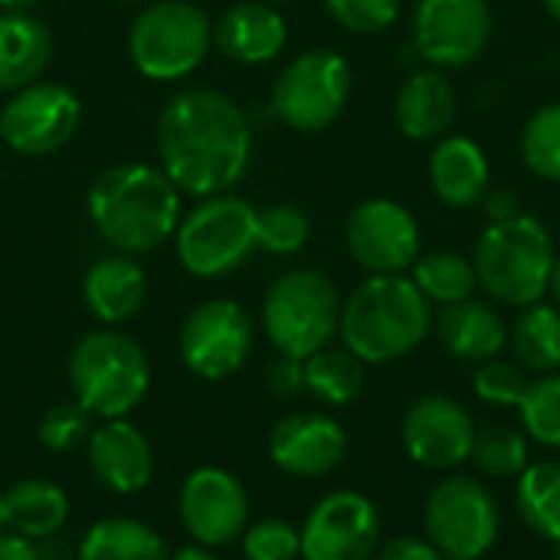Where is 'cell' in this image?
Wrapping results in <instances>:
<instances>
[{"instance_id": "cell-11", "label": "cell", "mask_w": 560, "mask_h": 560, "mask_svg": "<svg viewBox=\"0 0 560 560\" xmlns=\"http://www.w3.org/2000/svg\"><path fill=\"white\" fill-rule=\"evenodd\" d=\"M256 341V325L249 312L233 299H210L197 305L177 338L184 368L200 381L233 377Z\"/></svg>"}, {"instance_id": "cell-4", "label": "cell", "mask_w": 560, "mask_h": 560, "mask_svg": "<svg viewBox=\"0 0 560 560\" xmlns=\"http://www.w3.org/2000/svg\"><path fill=\"white\" fill-rule=\"evenodd\" d=\"M469 259L476 266L479 289H486L489 299L512 308H528L548 295L558 249L545 223L518 213L512 220L489 223Z\"/></svg>"}, {"instance_id": "cell-30", "label": "cell", "mask_w": 560, "mask_h": 560, "mask_svg": "<svg viewBox=\"0 0 560 560\" xmlns=\"http://www.w3.org/2000/svg\"><path fill=\"white\" fill-rule=\"evenodd\" d=\"M305 390L328 404V407H348L364 390V361L354 358L348 348H322L312 358L302 361Z\"/></svg>"}, {"instance_id": "cell-45", "label": "cell", "mask_w": 560, "mask_h": 560, "mask_svg": "<svg viewBox=\"0 0 560 560\" xmlns=\"http://www.w3.org/2000/svg\"><path fill=\"white\" fill-rule=\"evenodd\" d=\"M39 0H0V10L3 13H30Z\"/></svg>"}, {"instance_id": "cell-36", "label": "cell", "mask_w": 560, "mask_h": 560, "mask_svg": "<svg viewBox=\"0 0 560 560\" xmlns=\"http://www.w3.org/2000/svg\"><path fill=\"white\" fill-rule=\"evenodd\" d=\"M528 374L518 361H482L476 364V377H472V390L482 404L492 407H518L525 390H528Z\"/></svg>"}, {"instance_id": "cell-27", "label": "cell", "mask_w": 560, "mask_h": 560, "mask_svg": "<svg viewBox=\"0 0 560 560\" xmlns=\"http://www.w3.org/2000/svg\"><path fill=\"white\" fill-rule=\"evenodd\" d=\"M79 560H167V548L138 518H102L82 535Z\"/></svg>"}, {"instance_id": "cell-22", "label": "cell", "mask_w": 560, "mask_h": 560, "mask_svg": "<svg viewBox=\"0 0 560 560\" xmlns=\"http://www.w3.org/2000/svg\"><path fill=\"white\" fill-rule=\"evenodd\" d=\"M430 187L453 210L479 207L492 187L486 151L466 135H443L430 154Z\"/></svg>"}, {"instance_id": "cell-48", "label": "cell", "mask_w": 560, "mask_h": 560, "mask_svg": "<svg viewBox=\"0 0 560 560\" xmlns=\"http://www.w3.org/2000/svg\"><path fill=\"white\" fill-rule=\"evenodd\" d=\"M0 532H3V492H0Z\"/></svg>"}, {"instance_id": "cell-12", "label": "cell", "mask_w": 560, "mask_h": 560, "mask_svg": "<svg viewBox=\"0 0 560 560\" xmlns=\"http://www.w3.org/2000/svg\"><path fill=\"white\" fill-rule=\"evenodd\" d=\"M82 105L75 92L62 82L36 79L10 92L0 108V138L10 151L26 158H43L59 151L79 128Z\"/></svg>"}, {"instance_id": "cell-44", "label": "cell", "mask_w": 560, "mask_h": 560, "mask_svg": "<svg viewBox=\"0 0 560 560\" xmlns=\"http://www.w3.org/2000/svg\"><path fill=\"white\" fill-rule=\"evenodd\" d=\"M167 560H220L210 548H203V545H187V548H177V551H171Z\"/></svg>"}, {"instance_id": "cell-39", "label": "cell", "mask_w": 560, "mask_h": 560, "mask_svg": "<svg viewBox=\"0 0 560 560\" xmlns=\"http://www.w3.org/2000/svg\"><path fill=\"white\" fill-rule=\"evenodd\" d=\"M328 16L348 33H384L400 20V0H325Z\"/></svg>"}, {"instance_id": "cell-17", "label": "cell", "mask_w": 560, "mask_h": 560, "mask_svg": "<svg viewBox=\"0 0 560 560\" xmlns=\"http://www.w3.org/2000/svg\"><path fill=\"white\" fill-rule=\"evenodd\" d=\"M404 450L423 469H456L469 459L476 427L466 407L443 394H427L413 400L404 413Z\"/></svg>"}, {"instance_id": "cell-49", "label": "cell", "mask_w": 560, "mask_h": 560, "mask_svg": "<svg viewBox=\"0 0 560 560\" xmlns=\"http://www.w3.org/2000/svg\"><path fill=\"white\" fill-rule=\"evenodd\" d=\"M115 3H141V0H115Z\"/></svg>"}, {"instance_id": "cell-31", "label": "cell", "mask_w": 560, "mask_h": 560, "mask_svg": "<svg viewBox=\"0 0 560 560\" xmlns=\"http://www.w3.org/2000/svg\"><path fill=\"white\" fill-rule=\"evenodd\" d=\"M515 505L535 535L560 545V463H532L518 476Z\"/></svg>"}, {"instance_id": "cell-25", "label": "cell", "mask_w": 560, "mask_h": 560, "mask_svg": "<svg viewBox=\"0 0 560 560\" xmlns=\"http://www.w3.org/2000/svg\"><path fill=\"white\" fill-rule=\"evenodd\" d=\"M52 62V33L33 13H0V92L36 82Z\"/></svg>"}, {"instance_id": "cell-42", "label": "cell", "mask_w": 560, "mask_h": 560, "mask_svg": "<svg viewBox=\"0 0 560 560\" xmlns=\"http://www.w3.org/2000/svg\"><path fill=\"white\" fill-rule=\"evenodd\" d=\"M482 207H486V217L489 223H502V220H512L518 217V197L512 190H502V187H489V194L482 197Z\"/></svg>"}, {"instance_id": "cell-10", "label": "cell", "mask_w": 560, "mask_h": 560, "mask_svg": "<svg viewBox=\"0 0 560 560\" xmlns=\"http://www.w3.org/2000/svg\"><path fill=\"white\" fill-rule=\"evenodd\" d=\"M427 538L446 560H479L499 541L502 515L495 495L469 476H450L427 495Z\"/></svg>"}, {"instance_id": "cell-23", "label": "cell", "mask_w": 560, "mask_h": 560, "mask_svg": "<svg viewBox=\"0 0 560 560\" xmlns=\"http://www.w3.org/2000/svg\"><path fill=\"white\" fill-rule=\"evenodd\" d=\"M82 295L89 312L102 325H125L141 312L148 299V276L135 262V256L112 253L89 266L82 279Z\"/></svg>"}, {"instance_id": "cell-35", "label": "cell", "mask_w": 560, "mask_h": 560, "mask_svg": "<svg viewBox=\"0 0 560 560\" xmlns=\"http://www.w3.org/2000/svg\"><path fill=\"white\" fill-rule=\"evenodd\" d=\"M312 223L295 203H269L256 210V246L276 253V256H292L308 243Z\"/></svg>"}, {"instance_id": "cell-26", "label": "cell", "mask_w": 560, "mask_h": 560, "mask_svg": "<svg viewBox=\"0 0 560 560\" xmlns=\"http://www.w3.org/2000/svg\"><path fill=\"white\" fill-rule=\"evenodd\" d=\"M69 518V495L49 479H20L3 492V528L43 541L52 538Z\"/></svg>"}, {"instance_id": "cell-24", "label": "cell", "mask_w": 560, "mask_h": 560, "mask_svg": "<svg viewBox=\"0 0 560 560\" xmlns=\"http://www.w3.org/2000/svg\"><path fill=\"white\" fill-rule=\"evenodd\" d=\"M436 338L456 361L482 364L509 348V325L492 305L479 299H466L440 308Z\"/></svg>"}, {"instance_id": "cell-13", "label": "cell", "mask_w": 560, "mask_h": 560, "mask_svg": "<svg viewBox=\"0 0 560 560\" xmlns=\"http://www.w3.org/2000/svg\"><path fill=\"white\" fill-rule=\"evenodd\" d=\"M492 39L489 0H417L413 46L427 66L466 69Z\"/></svg>"}, {"instance_id": "cell-21", "label": "cell", "mask_w": 560, "mask_h": 560, "mask_svg": "<svg viewBox=\"0 0 560 560\" xmlns=\"http://www.w3.org/2000/svg\"><path fill=\"white\" fill-rule=\"evenodd\" d=\"M285 39L289 26L269 0L233 3L213 26V43L220 46V52L246 66L272 62L285 49Z\"/></svg>"}, {"instance_id": "cell-14", "label": "cell", "mask_w": 560, "mask_h": 560, "mask_svg": "<svg viewBox=\"0 0 560 560\" xmlns=\"http://www.w3.org/2000/svg\"><path fill=\"white\" fill-rule=\"evenodd\" d=\"M345 240L351 256L371 276H404L420 259V223L390 197H371L358 203L348 213Z\"/></svg>"}, {"instance_id": "cell-37", "label": "cell", "mask_w": 560, "mask_h": 560, "mask_svg": "<svg viewBox=\"0 0 560 560\" xmlns=\"http://www.w3.org/2000/svg\"><path fill=\"white\" fill-rule=\"evenodd\" d=\"M92 420L95 417L72 397V400H62V404H56V407H49L43 413L36 436H39L43 450H49V453H69V450H75L79 443L89 440Z\"/></svg>"}, {"instance_id": "cell-2", "label": "cell", "mask_w": 560, "mask_h": 560, "mask_svg": "<svg viewBox=\"0 0 560 560\" xmlns=\"http://www.w3.org/2000/svg\"><path fill=\"white\" fill-rule=\"evenodd\" d=\"M89 217L118 253H151L180 223V190L154 164H115L92 180Z\"/></svg>"}, {"instance_id": "cell-32", "label": "cell", "mask_w": 560, "mask_h": 560, "mask_svg": "<svg viewBox=\"0 0 560 560\" xmlns=\"http://www.w3.org/2000/svg\"><path fill=\"white\" fill-rule=\"evenodd\" d=\"M469 459L482 476L512 479V476H522L532 466V450H528V440L518 430H512V427H486V430H476Z\"/></svg>"}, {"instance_id": "cell-47", "label": "cell", "mask_w": 560, "mask_h": 560, "mask_svg": "<svg viewBox=\"0 0 560 560\" xmlns=\"http://www.w3.org/2000/svg\"><path fill=\"white\" fill-rule=\"evenodd\" d=\"M541 3H545L548 16H551V20H558V23H560V0H541Z\"/></svg>"}, {"instance_id": "cell-29", "label": "cell", "mask_w": 560, "mask_h": 560, "mask_svg": "<svg viewBox=\"0 0 560 560\" xmlns=\"http://www.w3.org/2000/svg\"><path fill=\"white\" fill-rule=\"evenodd\" d=\"M410 282L420 289V295L433 305H453V302H466L476 295L479 279H476V266L469 256L453 253V249H436V253H420V259L410 266Z\"/></svg>"}, {"instance_id": "cell-19", "label": "cell", "mask_w": 560, "mask_h": 560, "mask_svg": "<svg viewBox=\"0 0 560 560\" xmlns=\"http://www.w3.org/2000/svg\"><path fill=\"white\" fill-rule=\"evenodd\" d=\"M85 456L95 482L115 495H138L154 479V450L148 436L125 417L92 427L85 440Z\"/></svg>"}, {"instance_id": "cell-43", "label": "cell", "mask_w": 560, "mask_h": 560, "mask_svg": "<svg viewBox=\"0 0 560 560\" xmlns=\"http://www.w3.org/2000/svg\"><path fill=\"white\" fill-rule=\"evenodd\" d=\"M0 560H39V551L30 538L0 532Z\"/></svg>"}, {"instance_id": "cell-5", "label": "cell", "mask_w": 560, "mask_h": 560, "mask_svg": "<svg viewBox=\"0 0 560 560\" xmlns=\"http://www.w3.org/2000/svg\"><path fill=\"white\" fill-rule=\"evenodd\" d=\"M69 387L92 417L121 420L148 397V354L135 338L115 328L89 331L69 354Z\"/></svg>"}, {"instance_id": "cell-46", "label": "cell", "mask_w": 560, "mask_h": 560, "mask_svg": "<svg viewBox=\"0 0 560 560\" xmlns=\"http://www.w3.org/2000/svg\"><path fill=\"white\" fill-rule=\"evenodd\" d=\"M548 295L555 299V308H560V253L555 259V269H551V282H548Z\"/></svg>"}, {"instance_id": "cell-1", "label": "cell", "mask_w": 560, "mask_h": 560, "mask_svg": "<svg viewBox=\"0 0 560 560\" xmlns=\"http://www.w3.org/2000/svg\"><path fill=\"white\" fill-rule=\"evenodd\" d=\"M158 158L180 194H223L253 158L249 118L217 89H184L158 115Z\"/></svg>"}, {"instance_id": "cell-38", "label": "cell", "mask_w": 560, "mask_h": 560, "mask_svg": "<svg viewBox=\"0 0 560 560\" xmlns=\"http://www.w3.org/2000/svg\"><path fill=\"white\" fill-rule=\"evenodd\" d=\"M240 541H243V558L246 560L302 558V532L285 518H262L256 525H246Z\"/></svg>"}, {"instance_id": "cell-33", "label": "cell", "mask_w": 560, "mask_h": 560, "mask_svg": "<svg viewBox=\"0 0 560 560\" xmlns=\"http://www.w3.org/2000/svg\"><path fill=\"white\" fill-rule=\"evenodd\" d=\"M518 148L535 177L560 184V102H548L528 115Z\"/></svg>"}, {"instance_id": "cell-40", "label": "cell", "mask_w": 560, "mask_h": 560, "mask_svg": "<svg viewBox=\"0 0 560 560\" xmlns=\"http://www.w3.org/2000/svg\"><path fill=\"white\" fill-rule=\"evenodd\" d=\"M377 560H446L440 555V548L430 538H417V535H397L390 538L381 551Z\"/></svg>"}, {"instance_id": "cell-15", "label": "cell", "mask_w": 560, "mask_h": 560, "mask_svg": "<svg viewBox=\"0 0 560 560\" xmlns=\"http://www.w3.org/2000/svg\"><path fill=\"white\" fill-rule=\"evenodd\" d=\"M177 515L194 545L223 548L243 538L249 525V495L233 472L220 466H200L180 486Z\"/></svg>"}, {"instance_id": "cell-50", "label": "cell", "mask_w": 560, "mask_h": 560, "mask_svg": "<svg viewBox=\"0 0 560 560\" xmlns=\"http://www.w3.org/2000/svg\"><path fill=\"white\" fill-rule=\"evenodd\" d=\"M269 3H285V0H269Z\"/></svg>"}, {"instance_id": "cell-51", "label": "cell", "mask_w": 560, "mask_h": 560, "mask_svg": "<svg viewBox=\"0 0 560 560\" xmlns=\"http://www.w3.org/2000/svg\"><path fill=\"white\" fill-rule=\"evenodd\" d=\"M558 560H560V545H558Z\"/></svg>"}, {"instance_id": "cell-7", "label": "cell", "mask_w": 560, "mask_h": 560, "mask_svg": "<svg viewBox=\"0 0 560 560\" xmlns=\"http://www.w3.org/2000/svg\"><path fill=\"white\" fill-rule=\"evenodd\" d=\"M210 39V20L194 0H154L131 23L128 56L141 75L174 82L203 62Z\"/></svg>"}, {"instance_id": "cell-3", "label": "cell", "mask_w": 560, "mask_h": 560, "mask_svg": "<svg viewBox=\"0 0 560 560\" xmlns=\"http://www.w3.org/2000/svg\"><path fill=\"white\" fill-rule=\"evenodd\" d=\"M433 328L430 302L410 276H371L341 305L338 335L364 364H390L417 351Z\"/></svg>"}, {"instance_id": "cell-16", "label": "cell", "mask_w": 560, "mask_h": 560, "mask_svg": "<svg viewBox=\"0 0 560 560\" xmlns=\"http://www.w3.org/2000/svg\"><path fill=\"white\" fill-rule=\"evenodd\" d=\"M299 532L305 560H371L381 545V515L361 492H331L315 502Z\"/></svg>"}, {"instance_id": "cell-41", "label": "cell", "mask_w": 560, "mask_h": 560, "mask_svg": "<svg viewBox=\"0 0 560 560\" xmlns=\"http://www.w3.org/2000/svg\"><path fill=\"white\" fill-rule=\"evenodd\" d=\"M269 387L276 397H295L305 390V374H302V361L299 358H285L279 354V361L269 368Z\"/></svg>"}, {"instance_id": "cell-9", "label": "cell", "mask_w": 560, "mask_h": 560, "mask_svg": "<svg viewBox=\"0 0 560 560\" xmlns=\"http://www.w3.org/2000/svg\"><path fill=\"white\" fill-rule=\"evenodd\" d=\"M351 98V66L335 49L299 52L272 85V112L282 125L315 135L325 131Z\"/></svg>"}, {"instance_id": "cell-34", "label": "cell", "mask_w": 560, "mask_h": 560, "mask_svg": "<svg viewBox=\"0 0 560 560\" xmlns=\"http://www.w3.org/2000/svg\"><path fill=\"white\" fill-rule=\"evenodd\" d=\"M518 417L532 440H538L541 446L560 450V371L538 374L528 384V390L518 404Z\"/></svg>"}, {"instance_id": "cell-18", "label": "cell", "mask_w": 560, "mask_h": 560, "mask_svg": "<svg viewBox=\"0 0 560 560\" xmlns=\"http://www.w3.org/2000/svg\"><path fill=\"white\" fill-rule=\"evenodd\" d=\"M266 453L285 476L322 479L345 463L348 436L328 413H289L272 427Z\"/></svg>"}, {"instance_id": "cell-20", "label": "cell", "mask_w": 560, "mask_h": 560, "mask_svg": "<svg viewBox=\"0 0 560 560\" xmlns=\"http://www.w3.org/2000/svg\"><path fill=\"white\" fill-rule=\"evenodd\" d=\"M459 115V95L450 75L436 66H423L404 79L394 102V118L410 141H440L450 135Z\"/></svg>"}, {"instance_id": "cell-6", "label": "cell", "mask_w": 560, "mask_h": 560, "mask_svg": "<svg viewBox=\"0 0 560 560\" xmlns=\"http://www.w3.org/2000/svg\"><path fill=\"white\" fill-rule=\"evenodd\" d=\"M341 299L335 282L318 269L279 276L262 299V331L285 358H312L338 335Z\"/></svg>"}, {"instance_id": "cell-28", "label": "cell", "mask_w": 560, "mask_h": 560, "mask_svg": "<svg viewBox=\"0 0 560 560\" xmlns=\"http://www.w3.org/2000/svg\"><path fill=\"white\" fill-rule=\"evenodd\" d=\"M515 361L532 374L560 371V308L535 302L522 308L518 322L509 335Z\"/></svg>"}, {"instance_id": "cell-8", "label": "cell", "mask_w": 560, "mask_h": 560, "mask_svg": "<svg viewBox=\"0 0 560 560\" xmlns=\"http://www.w3.org/2000/svg\"><path fill=\"white\" fill-rule=\"evenodd\" d=\"M180 266L197 279L240 269L256 249V207L233 194L203 197L174 230Z\"/></svg>"}]
</instances>
